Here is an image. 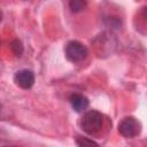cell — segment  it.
I'll return each mask as SVG.
<instances>
[{
	"instance_id": "5b68a950",
	"label": "cell",
	"mask_w": 147,
	"mask_h": 147,
	"mask_svg": "<svg viewBox=\"0 0 147 147\" xmlns=\"http://www.w3.org/2000/svg\"><path fill=\"white\" fill-rule=\"evenodd\" d=\"M69 101H70V105L72 107V109L77 113H82L84 110L87 109L88 107V99L83 95V94H79V93H74L70 95L69 98Z\"/></svg>"
},
{
	"instance_id": "8992f818",
	"label": "cell",
	"mask_w": 147,
	"mask_h": 147,
	"mask_svg": "<svg viewBox=\"0 0 147 147\" xmlns=\"http://www.w3.org/2000/svg\"><path fill=\"white\" fill-rule=\"evenodd\" d=\"M86 0H69V7L72 13H80L86 8Z\"/></svg>"
},
{
	"instance_id": "277c9868",
	"label": "cell",
	"mask_w": 147,
	"mask_h": 147,
	"mask_svg": "<svg viewBox=\"0 0 147 147\" xmlns=\"http://www.w3.org/2000/svg\"><path fill=\"white\" fill-rule=\"evenodd\" d=\"M14 80H15L16 85L20 86L21 88L28 90V88H31L34 84V75L31 70L22 69L15 74Z\"/></svg>"
},
{
	"instance_id": "7a4b0ae2",
	"label": "cell",
	"mask_w": 147,
	"mask_h": 147,
	"mask_svg": "<svg viewBox=\"0 0 147 147\" xmlns=\"http://www.w3.org/2000/svg\"><path fill=\"white\" fill-rule=\"evenodd\" d=\"M88 54V51L86 46H84L79 41H69L65 46V55L67 59L71 62H82L86 59Z\"/></svg>"
},
{
	"instance_id": "3957f363",
	"label": "cell",
	"mask_w": 147,
	"mask_h": 147,
	"mask_svg": "<svg viewBox=\"0 0 147 147\" xmlns=\"http://www.w3.org/2000/svg\"><path fill=\"white\" fill-rule=\"evenodd\" d=\"M118 131L125 138H133V137L139 134V132H140V124L132 116L124 117L119 122V124H118Z\"/></svg>"
},
{
	"instance_id": "52a82bcc",
	"label": "cell",
	"mask_w": 147,
	"mask_h": 147,
	"mask_svg": "<svg viewBox=\"0 0 147 147\" xmlns=\"http://www.w3.org/2000/svg\"><path fill=\"white\" fill-rule=\"evenodd\" d=\"M11 51L16 56H21L23 53V45L18 39H15L11 41Z\"/></svg>"
},
{
	"instance_id": "ba28073f",
	"label": "cell",
	"mask_w": 147,
	"mask_h": 147,
	"mask_svg": "<svg viewBox=\"0 0 147 147\" xmlns=\"http://www.w3.org/2000/svg\"><path fill=\"white\" fill-rule=\"evenodd\" d=\"M76 144H77L78 146H92V145L98 146V144H96L95 141H93V140H91V139H88V138H85V137H77Z\"/></svg>"
},
{
	"instance_id": "6da1fadb",
	"label": "cell",
	"mask_w": 147,
	"mask_h": 147,
	"mask_svg": "<svg viewBox=\"0 0 147 147\" xmlns=\"http://www.w3.org/2000/svg\"><path fill=\"white\" fill-rule=\"evenodd\" d=\"M103 124V116L96 110H88L84 114L80 121V126L87 134H95L99 132Z\"/></svg>"
}]
</instances>
